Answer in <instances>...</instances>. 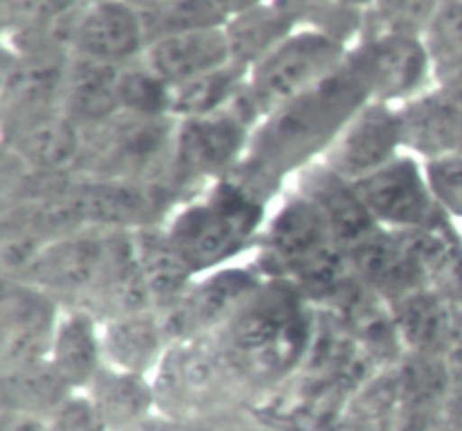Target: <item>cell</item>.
Listing matches in <instances>:
<instances>
[{
  "instance_id": "obj_15",
  "label": "cell",
  "mask_w": 462,
  "mask_h": 431,
  "mask_svg": "<svg viewBox=\"0 0 462 431\" xmlns=\"http://www.w3.org/2000/svg\"><path fill=\"white\" fill-rule=\"evenodd\" d=\"M5 154L41 174H79L86 152V129L61 108L3 122Z\"/></svg>"
},
{
  "instance_id": "obj_39",
  "label": "cell",
  "mask_w": 462,
  "mask_h": 431,
  "mask_svg": "<svg viewBox=\"0 0 462 431\" xmlns=\"http://www.w3.org/2000/svg\"><path fill=\"white\" fill-rule=\"evenodd\" d=\"M217 7L226 14V18L237 16V14L248 12L253 7H260V5L269 3V0H215Z\"/></svg>"
},
{
  "instance_id": "obj_30",
  "label": "cell",
  "mask_w": 462,
  "mask_h": 431,
  "mask_svg": "<svg viewBox=\"0 0 462 431\" xmlns=\"http://www.w3.org/2000/svg\"><path fill=\"white\" fill-rule=\"evenodd\" d=\"M424 41L431 52L436 84L462 77V0H442Z\"/></svg>"
},
{
  "instance_id": "obj_38",
  "label": "cell",
  "mask_w": 462,
  "mask_h": 431,
  "mask_svg": "<svg viewBox=\"0 0 462 431\" xmlns=\"http://www.w3.org/2000/svg\"><path fill=\"white\" fill-rule=\"evenodd\" d=\"M440 89V93L445 95V99L449 102L451 111H454L456 120H458L460 134H462V77H456V80L442 81V84H436Z\"/></svg>"
},
{
  "instance_id": "obj_23",
  "label": "cell",
  "mask_w": 462,
  "mask_h": 431,
  "mask_svg": "<svg viewBox=\"0 0 462 431\" xmlns=\"http://www.w3.org/2000/svg\"><path fill=\"white\" fill-rule=\"evenodd\" d=\"M117 70L120 68L72 57L66 70L61 111L86 131L113 120L122 113L117 98Z\"/></svg>"
},
{
  "instance_id": "obj_12",
  "label": "cell",
  "mask_w": 462,
  "mask_h": 431,
  "mask_svg": "<svg viewBox=\"0 0 462 431\" xmlns=\"http://www.w3.org/2000/svg\"><path fill=\"white\" fill-rule=\"evenodd\" d=\"M61 312V303L30 280L3 278L0 366L14 369L50 360Z\"/></svg>"
},
{
  "instance_id": "obj_31",
  "label": "cell",
  "mask_w": 462,
  "mask_h": 431,
  "mask_svg": "<svg viewBox=\"0 0 462 431\" xmlns=\"http://www.w3.org/2000/svg\"><path fill=\"white\" fill-rule=\"evenodd\" d=\"M84 0H3L5 43L30 39L70 16Z\"/></svg>"
},
{
  "instance_id": "obj_36",
  "label": "cell",
  "mask_w": 462,
  "mask_h": 431,
  "mask_svg": "<svg viewBox=\"0 0 462 431\" xmlns=\"http://www.w3.org/2000/svg\"><path fill=\"white\" fill-rule=\"evenodd\" d=\"M447 407H449L451 427H454L456 431H462V355L454 357V369H451L449 398H447Z\"/></svg>"
},
{
  "instance_id": "obj_33",
  "label": "cell",
  "mask_w": 462,
  "mask_h": 431,
  "mask_svg": "<svg viewBox=\"0 0 462 431\" xmlns=\"http://www.w3.org/2000/svg\"><path fill=\"white\" fill-rule=\"evenodd\" d=\"M433 197L449 220L462 221V154L424 161Z\"/></svg>"
},
{
  "instance_id": "obj_6",
  "label": "cell",
  "mask_w": 462,
  "mask_h": 431,
  "mask_svg": "<svg viewBox=\"0 0 462 431\" xmlns=\"http://www.w3.org/2000/svg\"><path fill=\"white\" fill-rule=\"evenodd\" d=\"M176 117L117 113L106 125L86 131V152L79 174L165 183Z\"/></svg>"
},
{
  "instance_id": "obj_21",
  "label": "cell",
  "mask_w": 462,
  "mask_h": 431,
  "mask_svg": "<svg viewBox=\"0 0 462 431\" xmlns=\"http://www.w3.org/2000/svg\"><path fill=\"white\" fill-rule=\"evenodd\" d=\"M144 61L174 89L233 63L224 27L152 41Z\"/></svg>"
},
{
  "instance_id": "obj_34",
  "label": "cell",
  "mask_w": 462,
  "mask_h": 431,
  "mask_svg": "<svg viewBox=\"0 0 462 431\" xmlns=\"http://www.w3.org/2000/svg\"><path fill=\"white\" fill-rule=\"evenodd\" d=\"M48 431H106L84 391H75L45 418Z\"/></svg>"
},
{
  "instance_id": "obj_17",
  "label": "cell",
  "mask_w": 462,
  "mask_h": 431,
  "mask_svg": "<svg viewBox=\"0 0 462 431\" xmlns=\"http://www.w3.org/2000/svg\"><path fill=\"white\" fill-rule=\"evenodd\" d=\"M72 57L16 52L5 45L0 107L3 122L61 108L66 70Z\"/></svg>"
},
{
  "instance_id": "obj_32",
  "label": "cell",
  "mask_w": 462,
  "mask_h": 431,
  "mask_svg": "<svg viewBox=\"0 0 462 431\" xmlns=\"http://www.w3.org/2000/svg\"><path fill=\"white\" fill-rule=\"evenodd\" d=\"M442 0H373L365 14L364 32L420 34L431 25Z\"/></svg>"
},
{
  "instance_id": "obj_26",
  "label": "cell",
  "mask_w": 462,
  "mask_h": 431,
  "mask_svg": "<svg viewBox=\"0 0 462 431\" xmlns=\"http://www.w3.org/2000/svg\"><path fill=\"white\" fill-rule=\"evenodd\" d=\"M395 305L397 323L406 342L424 351L449 352L456 305L445 294L436 287H424L395 301Z\"/></svg>"
},
{
  "instance_id": "obj_10",
  "label": "cell",
  "mask_w": 462,
  "mask_h": 431,
  "mask_svg": "<svg viewBox=\"0 0 462 431\" xmlns=\"http://www.w3.org/2000/svg\"><path fill=\"white\" fill-rule=\"evenodd\" d=\"M153 379L158 411L185 420L217 418V407L237 378L215 337L174 342Z\"/></svg>"
},
{
  "instance_id": "obj_13",
  "label": "cell",
  "mask_w": 462,
  "mask_h": 431,
  "mask_svg": "<svg viewBox=\"0 0 462 431\" xmlns=\"http://www.w3.org/2000/svg\"><path fill=\"white\" fill-rule=\"evenodd\" d=\"M262 283L264 276L257 267H226L197 278L176 307L162 314L171 339L188 342L215 337Z\"/></svg>"
},
{
  "instance_id": "obj_3",
  "label": "cell",
  "mask_w": 462,
  "mask_h": 431,
  "mask_svg": "<svg viewBox=\"0 0 462 431\" xmlns=\"http://www.w3.org/2000/svg\"><path fill=\"white\" fill-rule=\"evenodd\" d=\"M237 378H280L307 346V316L293 285L264 283L215 334Z\"/></svg>"
},
{
  "instance_id": "obj_29",
  "label": "cell",
  "mask_w": 462,
  "mask_h": 431,
  "mask_svg": "<svg viewBox=\"0 0 462 431\" xmlns=\"http://www.w3.org/2000/svg\"><path fill=\"white\" fill-rule=\"evenodd\" d=\"M143 21L147 41L152 43L167 36L224 27L228 18L217 7L215 0H170L162 7L143 14Z\"/></svg>"
},
{
  "instance_id": "obj_19",
  "label": "cell",
  "mask_w": 462,
  "mask_h": 431,
  "mask_svg": "<svg viewBox=\"0 0 462 431\" xmlns=\"http://www.w3.org/2000/svg\"><path fill=\"white\" fill-rule=\"evenodd\" d=\"M106 364L131 373L152 375L174 346L161 312L143 310L102 323Z\"/></svg>"
},
{
  "instance_id": "obj_9",
  "label": "cell",
  "mask_w": 462,
  "mask_h": 431,
  "mask_svg": "<svg viewBox=\"0 0 462 431\" xmlns=\"http://www.w3.org/2000/svg\"><path fill=\"white\" fill-rule=\"evenodd\" d=\"M347 63L368 90L370 102L402 107L436 86L431 52L420 34L364 32L350 45Z\"/></svg>"
},
{
  "instance_id": "obj_27",
  "label": "cell",
  "mask_w": 462,
  "mask_h": 431,
  "mask_svg": "<svg viewBox=\"0 0 462 431\" xmlns=\"http://www.w3.org/2000/svg\"><path fill=\"white\" fill-rule=\"evenodd\" d=\"M248 72L235 63L174 89V117H199L226 111L246 84Z\"/></svg>"
},
{
  "instance_id": "obj_41",
  "label": "cell",
  "mask_w": 462,
  "mask_h": 431,
  "mask_svg": "<svg viewBox=\"0 0 462 431\" xmlns=\"http://www.w3.org/2000/svg\"><path fill=\"white\" fill-rule=\"evenodd\" d=\"M125 3L131 5V7H134L135 12L149 14V12H153V9H158V7H162V5H167V3H170V0H125Z\"/></svg>"
},
{
  "instance_id": "obj_16",
  "label": "cell",
  "mask_w": 462,
  "mask_h": 431,
  "mask_svg": "<svg viewBox=\"0 0 462 431\" xmlns=\"http://www.w3.org/2000/svg\"><path fill=\"white\" fill-rule=\"evenodd\" d=\"M143 14L125 0H84L75 23L72 57L122 68L147 50Z\"/></svg>"
},
{
  "instance_id": "obj_37",
  "label": "cell",
  "mask_w": 462,
  "mask_h": 431,
  "mask_svg": "<svg viewBox=\"0 0 462 431\" xmlns=\"http://www.w3.org/2000/svg\"><path fill=\"white\" fill-rule=\"evenodd\" d=\"M0 431H48V425H45L43 418L3 411V427H0Z\"/></svg>"
},
{
  "instance_id": "obj_5",
  "label": "cell",
  "mask_w": 462,
  "mask_h": 431,
  "mask_svg": "<svg viewBox=\"0 0 462 431\" xmlns=\"http://www.w3.org/2000/svg\"><path fill=\"white\" fill-rule=\"evenodd\" d=\"M255 126L235 108L199 117H176L165 185L179 201L233 174L246 158Z\"/></svg>"
},
{
  "instance_id": "obj_24",
  "label": "cell",
  "mask_w": 462,
  "mask_h": 431,
  "mask_svg": "<svg viewBox=\"0 0 462 431\" xmlns=\"http://www.w3.org/2000/svg\"><path fill=\"white\" fill-rule=\"evenodd\" d=\"M296 30V21L275 0L230 16L224 25L230 61L248 72Z\"/></svg>"
},
{
  "instance_id": "obj_1",
  "label": "cell",
  "mask_w": 462,
  "mask_h": 431,
  "mask_svg": "<svg viewBox=\"0 0 462 431\" xmlns=\"http://www.w3.org/2000/svg\"><path fill=\"white\" fill-rule=\"evenodd\" d=\"M368 102V90L346 59L334 75L260 122L233 174L273 201L287 176L323 161L343 126Z\"/></svg>"
},
{
  "instance_id": "obj_22",
  "label": "cell",
  "mask_w": 462,
  "mask_h": 431,
  "mask_svg": "<svg viewBox=\"0 0 462 431\" xmlns=\"http://www.w3.org/2000/svg\"><path fill=\"white\" fill-rule=\"evenodd\" d=\"M106 431H129L158 411V396L149 375L106 364L86 389Z\"/></svg>"
},
{
  "instance_id": "obj_18",
  "label": "cell",
  "mask_w": 462,
  "mask_h": 431,
  "mask_svg": "<svg viewBox=\"0 0 462 431\" xmlns=\"http://www.w3.org/2000/svg\"><path fill=\"white\" fill-rule=\"evenodd\" d=\"M298 192L319 208L346 253L382 230L365 208L355 181L337 174L323 161L298 174Z\"/></svg>"
},
{
  "instance_id": "obj_11",
  "label": "cell",
  "mask_w": 462,
  "mask_h": 431,
  "mask_svg": "<svg viewBox=\"0 0 462 431\" xmlns=\"http://www.w3.org/2000/svg\"><path fill=\"white\" fill-rule=\"evenodd\" d=\"M365 208L382 230L431 233L454 226L433 197L424 161L402 152L373 174L355 181Z\"/></svg>"
},
{
  "instance_id": "obj_8",
  "label": "cell",
  "mask_w": 462,
  "mask_h": 431,
  "mask_svg": "<svg viewBox=\"0 0 462 431\" xmlns=\"http://www.w3.org/2000/svg\"><path fill=\"white\" fill-rule=\"evenodd\" d=\"M125 233L81 229L52 239L21 280L52 294L63 307H86L111 274Z\"/></svg>"
},
{
  "instance_id": "obj_4",
  "label": "cell",
  "mask_w": 462,
  "mask_h": 431,
  "mask_svg": "<svg viewBox=\"0 0 462 431\" xmlns=\"http://www.w3.org/2000/svg\"><path fill=\"white\" fill-rule=\"evenodd\" d=\"M257 269L264 278L300 287L332 280L347 267V253L334 238L319 208L293 194L269 217L257 244Z\"/></svg>"
},
{
  "instance_id": "obj_28",
  "label": "cell",
  "mask_w": 462,
  "mask_h": 431,
  "mask_svg": "<svg viewBox=\"0 0 462 431\" xmlns=\"http://www.w3.org/2000/svg\"><path fill=\"white\" fill-rule=\"evenodd\" d=\"M117 98L122 113L143 117H174V86L167 84L144 54L117 70Z\"/></svg>"
},
{
  "instance_id": "obj_42",
  "label": "cell",
  "mask_w": 462,
  "mask_h": 431,
  "mask_svg": "<svg viewBox=\"0 0 462 431\" xmlns=\"http://www.w3.org/2000/svg\"><path fill=\"white\" fill-rule=\"evenodd\" d=\"M338 3H343V5H347V7L359 9V12L368 14V9H370V5H373V0H338Z\"/></svg>"
},
{
  "instance_id": "obj_35",
  "label": "cell",
  "mask_w": 462,
  "mask_h": 431,
  "mask_svg": "<svg viewBox=\"0 0 462 431\" xmlns=\"http://www.w3.org/2000/svg\"><path fill=\"white\" fill-rule=\"evenodd\" d=\"M129 431H206V420H185L156 411L144 423H140L138 427Z\"/></svg>"
},
{
  "instance_id": "obj_14",
  "label": "cell",
  "mask_w": 462,
  "mask_h": 431,
  "mask_svg": "<svg viewBox=\"0 0 462 431\" xmlns=\"http://www.w3.org/2000/svg\"><path fill=\"white\" fill-rule=\"evenodd\" d=\"M404 149L400 107L368 102L343 126L338 138L323 156L337 174L359 181L400 156Z\"/></svg>"
},
{
  "instance_id": "obj_20",
  "label": "cell",
  "mask_w": 462,
  "mask_h": 431,
  "mask_svg": "<svg viewBox=\"0 0 462 431\" xmlns=\"http://www.w3.org/2000/svg\"><path fill=\"white\" fill-rule=\"evenodd\" d=\"M50 361L72 391H86L106 366L102 321L84 307H63Z\"/></svg>"
},
{
  "instance_id": "obj_7",
  "label": "cell",
  "mask_w": 462,
  "mask_h": 431,
  "mask_svg": "<svg viewBox=\"0 0 462 431\" xmlns=\"http://www.w3.org/2000/svg\"><path fill=\"white\" fill-rule=\"evenodd\" d=\"M350 45L325 32L298 27L248 70L246 90L264 120L275 108L319 86L346 63Z\"/></svg>"
},
{
  "instance_id": "obj_25",
  "label": "cell",
  "mask_w": 462,
  "mask_h": 431,
  "mask_svg": "<svg viewBox=\"0 0 462 431\" xmlns=\"http://www.w3.org/2000/svg\"><path fill=\"white\" fill-rule=\"evenodd\" d=\"M0 389H3V411L34 416V418L43 420L70 393H75L63 382L50 360L3 369Z\"/></svg>"
},
{
  "instance_id": "obj_40",
  "label": "cell",
  "mask_w": 462,
  "mask_h": 431,
  "mask_svg": "<svg viewBox=\"0 0 462 431\" xmlns=\"http://www.w3.org/2000/svg\"><path fill=\"white\" fill-rule=\"evenodd\" d=\"M451 357L462 355V307L456 305L454 314V328H451V346H449Z\"/></svg>"
},
{
  "instance_id": "obj_2",
  "label": "cell",
  "mask_w": 462,
  "mask_h": 431,
  "mask_svg": "<svg viewBox=\"0 0 462 431\" xmlns=\"http://www.w3.org/2000/svg\"><path fill=\"white\" fill-rule=\"evenodd\" d=\"M269 206L271 199L230 174L183 199L162 229L189 274L201 278L260 244Z\"/></svg>"
}]
</instances>
